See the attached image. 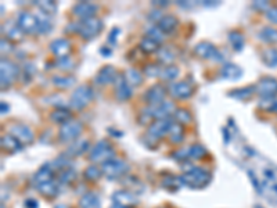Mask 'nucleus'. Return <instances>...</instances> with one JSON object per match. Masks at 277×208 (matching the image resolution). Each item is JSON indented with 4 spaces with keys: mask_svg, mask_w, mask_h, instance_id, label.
<instances>
[{
    "mask_svg": "<svg viewBox=\"0 0 277 208\" xmlns=\"http://www.w3.org/2000/svg\"><path fill=\"white\" fill-rule=\"evenodd\" d=\"M177 75H179V68L176 65H168V67L162 68L160 78L164 81H172V79H176Z\"/></svg>",
    "mask_w": 277,
    "mask_h": 208,
    "instance_id": "obj_42",
    "label": "nucleus"
},
{
    "mask_svg": "<svg viewBox=\"0 0 277 208\" xmlns=\"http://www.w3.org/2000/svg\"><path fill=\"white\" fill-rule=\"evenodd\" d=\"M108 132H110V133H112V136H114V137H121L122 136V132H119V130H112L111 128H108Z\"/></svg>",
    "mask_w": 277,
    "mask_h": 208,
    "instance_id": "obj_60",
    "label": "nucleus"
},
{
    "mask_svg": "<svg viewBox=\"0 0 277 208\" xmlns=\"http://www.w3.org/2000/svg\"><path fill=\"white\" fill-rule=\"evenodd\" d=\"M50 180H54V171L51 165H43L42 168H39V171L33 176V185L40 186L43 183H47Z\"/></svg>",
    "mask_w": 277,
    "mask_h": 208,
    "instance_id": "obj_22",
    "label": "nucleus"
},
{
    "mask_svg": "<svg viewBox=\"0 0 277 208\" xmlns=\"http://www.w3.org/2000/svg\"><path fill=\"white\" fill-rule=\"evenodd\" d=\"M22 32L18 24H6V35L7 38H10L13 40H21L22 39Z\"/></svg>",
    "mask_w": 277,
    "mask_h": 208,
    "instance_id": "obj_38",
    "label": "nucleus"
},
{
    "mask_svg": "<svg viewBox=\"0 0 277 208\" xmlns=\"http://www.w3.org/2000/svg\"><path fill=\"white\" fill-rule=\"evenodd\" d=\"M99 10V6L90 3V2H78L75 6L72 7V14L77 16L81 20H88L94 17V14Z\"/></svg>",
    "mask_w": 277,
    "mask_h": 208,
    "instance_id": "obj_13",
    "label": "nucleus"
},
{
    "mask_svg": "<svg viewBox=\"0 0 277 208\" xmlns=\"http://www.w3.org/2000/svg\"><path fill=\"white\" fill-rule=\"evenodd\" d=\"M202 5H204V6H206V7L218 6V3H216V2H214V0H208V2H204Z\"/></svg>",
    "mask_w": 277,
    "mask_h": 208,
    "instance_id": "obj_61",
    "label": "nucleus"
},
{
    "mask_svg": "<svg viewBox=\"0 0 277 208\" xmlns=\"http://www.w3.org/2000/svg\"><path fill=\"white\" fill-rule=\"evenodd\" d=\"M10 133L21 142V145H31L33 142V139H35V135H33L32 129H31L29 126H27V125H13L10 128Z\"/></svg>",
    "mask_w": 277,
    "mask_h": 208,
    "instance_id": "obj_14",
    "label": "nucleus"
},
{
    "mask_svg": "<svg viewBox=\"0 0 277 208\" xmlns=\"http://www.w3.org/2000/svg\"><path fill=\"white\" fill-rule=\"evenodd\" d=\"M254 93L255 86H245V88H240V89H234L232 92H229L227 96L236 99V100H245V99H249Z\"/></svg>",
    "mask_w": 277,
    "mask_h": 208,
    "instance_id": "obj_30",
    "label": "nucleus"
},
{
    "mask_svg": "<svg viewBox=\"0 0 277 208\" xmlns=\"http://www.w3.org/2000/svg\"><path fill=\"white\" fill-rule=\"evenodd\" d=\"M193 85H190L188 82H186V81L171 85V88H169V93H171L175 99H179V100L188 99L190 96L193 95Z\"/></svg>",
    "mask_w": 277,
    "mask_h": 208,
    "instance_id": "obj_18",
    "label": "nucleus"
},
{
    "mask_svg": "<svg viewBox=\"0 0 277 208\" xmlns=\"http://www.w3.org/2000/svg\"><path fill=\"white\" fill-rule=\"evenodd\" d=\"M50 119L54 122V124L64 125L68 121H71V113L68 108H55L53 113L50 114Z\"/></svg>",
    "mask_w": 277,
    "mask_h": 208,
    "instance_id": "obj_26",
    "label": "nucleus"
},
{
    "mask_svg": "<svg viewBox=\"0 0 277 208\" xmlns=\"http://www.w3.org/2000/svg\"><path fill=\"white\" fill-rule=\"evenodd\" d=\"M255 92L262 99H274L277 96V79L276 78H263L255 86Z\"/></svg>",
    "mask_w": 277,
    "mask_h": 208,
    "instance_id": "obj_12",
    "label": "nucleus"
},
{
    "mask_svg": "<svg viewBox=\"0 0 277 208\" xmlns=\"http://www.w3.org/2000/svg\"><path fill=\"white\" fill-rule=\"evenodd\" d=\"M273 113H277V100H274V104H273V108H271Z\"/></svg>",
    "mask_w": 277,
    "mask_h": 208,
    "instance_id": "obj_62",
    "label": "nucleus"
},
{
    "mask_svg": "<svg viewBox=\"0 0 277 208\" xmlns=\"http://www.w3.org/2000/svg\"><path fill=\"white\" fill-rule=\"evenodd\" d=\"M169 141L172 143H180V142L184 139V129H183V125L179 124V122H172L171 128H169Z\"/></svg>",
    "mask_w": 277,
    "mask_h": 208,
    "instance_id": "obj_29",
    "label": "nucleus"
},
{
    "mask_svg": "<svg viewBox=\"0 0 277 208\" xmlns=\"http://www.w3.org/2000/svg\"><path fill=\"white\" fill-rule=\"evenodd\" d=\"M35 71H36V70H35V65H33V64H25V68H24V82H25V84L31 81Z\"/></svg>",
    "mask_w": 277,
    "mask_h": 208,
    "instance_id": "obj_50",
    "label": "nucleus"
},
{
    "mask_svg": "<svg viewBox=\"0 0 277 208\" xmlns=\"http://www.w3.org/2000/svg\"><path fill=\"white\" fill-rule=\"evenodd\" d=\"M173 122L172 119H155L153 124L150 125L149 132L146 133V137L149 139L151 143H157V142L162 139L164 136L168 135L171 124Z\"/></svg>",
    "mask_w": 277,
    "mask_h": 208,
    "instance_id": "obj_7",
    "label": "nucleus"
},
{
    "mask_svg": "<svg viewBox=\"0 0 277 208\" xmlns=\"http://www.w3.org/2000/svg\"><path fill=\"white\" fill-rule=\"evenodd\" d=\"M39 204L36 200H33V198H29L25 201V208H38Z\"/></svg>",
    "mask_w": 277,
    "mask_h": 208,
    "instance_id": "obj_55",
    "label": "nucleus"
},
{
    "mask_svg": "<svg viewBox=\"0 0 277 208\" xmlns=\"http://www.w3.org/2000/svg\"><path fill=\"white\" fill-rule=\"evenodd\" d=\"M93 99V88L90 85H81L72 92L70 104L75 110H82L88 106Z\"/></svg>",
    "mask_w": 277,
    "mask_h": 208,
    "instance_id": "obj_2",
    "label": "nucleus"
},
{
    "mask_svg": "<svg viewBox=\"0 0 277 208\" xmlns=\"http://www.w3.org/2000/svg\"><path fill=\"white\" fill-rule=\"evenodd\" d=\"M111 158H115V152L107 141L97 142L94 147L92 149V152L89 154V160L92 163H105Z\"/></svg>",
    "mask_w": 277,
    "mask_h": 208,
    "instance_id": "obj_5",
    "label": "nucleus"
},
{
    "mask_svg": "<svg viewBox=\"0 0 277 208\" xmlns=\"http://www.w3.org/2000/svg\"><path fill=\"white\" fill-rule=\"evenodd\" d=\"M146 38H150V39L155 40V42H158L161 43L162 39H164V34L161 32V29L157 27V25H150L146 28Z\"/></svg>",
    "mask_w": 277,
    "mask_h": 208,
    "instance_id": "obj_43",
    "label": "nucleus"
},
{
    "mask_svg": "<svg viewBox=\"0 0 277 208\" xmlns=\"http://www.w3.org/2000/svg\"><path fill=\"white\" fill-rule=\"evenodd\" d=\"M83 175H85V178L88 180L94 182V180L100 179V176L103 175V172H101V168H99V167H96V165H89L88 168L85 169Z\"/></svg>",
    "mask_w": 277,
    "mask_h": 208,
    "instance_id": "obj_45",
    "label": "nucleus"
},
{
    "mask_svg": "<svg viewBox=\"0 0 277 208\" xmlns=\"http://www.w3.org/2000/svg\"><path fill=\"white\" fill-rule=\"evenodd\" d=\"M140 50H143L144 53H154V51L160 50V43L158 42H155V40L150 39V38H143V39L140 40Z\"/></svg>",
    "mask_w": 277,
    "mask_h": 208,
    "instance_id": "obj_34",
    "label": "nucleus"
},
{
    "mask_svg": "<svg viewBox=\"0 0 277 208\" xmlns=\"http://www.w3.org/2000/svg\"><path fill=\"white\" fill-rule=\"evenodd\" d=\"M112 201L115 205H119V207H133L138 202L137 197L133 194L132 191L129 190H118L112 194Z\"/></svg>",
    "mask_w": 277,
    "mask_h": 208,
    "instance_id": "obj_15",
    "label": "nucleus"
},
{
    "mask_svg": "<svg viewBox=\"0 0 277 208\" xmlns=\"http://www.w3.org/2000/svg\"><path fill=\"white\" fill-rule=\"evenodd\" d=\"M125 78H126L127 84L130 85V86H138V85H142L143 82V77H142V74L138 73L137 70H127L126 73H125Z\"/></svg>",
    "mask_w": 277,
    "mask_h": 208,
    "instance_id": "obj_37",
    "label": "nucleus"
},
{
    "mask_svg": "<svg viewBox=\"0 0 277 208\" xmlns=\"http://www.w3.org/2000/svg\"><path fill=\"white\" fill-rule=\"evenodd\" d=\"M33 5H36L39 7V10L46 14V16H50V14H55L57 13V3L53 2V0H42V2H35Z\"/></svg>",
    "mask_w": 277,
    "mask_h": 208,
    "instance_id": "obj_33",
    "label": "nucleus"
},
{
    "mask_svg": "<svg viewBox=\"0 0 277 208\" xmlns=\"http://www.w3.org/2000/svg\"><path fill=\"white\" fill-rule=\"evenodd\" d=\"M0 143H2V149L7 153H11V154H14V153L20 152L22 149L21 142L18 141L17 137L9 133V135L2 136V139H0Z\"/></svg>",
    "mask_w": 277,
    "mask_h": 208,
    "instance_id": "obj_23",
    "label": "nucleus"
},
{
    "mask_svg": "<svg viewBox=\"0 0 277 208\" xmlns=\"http://www.w3.org/2000/svg\"><path fill=\"white\" fill-rule=\"evenodd\" d=\"M111 208H125V207H119V205H115V204H114Z\"/></svg>",
    "mask_w": 277,
    "mask_h": 208,
    "instance_id": "obj_64",
    "label": "nucleus"
},
{
    "mask_svg": "<svg viewBox=\"0 0 277 208\" xmlns=\"http://www.w3.org/2000/svg\"><path fill=\"white\" fill-rule=\"evenodd\" d=\"M221 77L226 81H237L243 77V70L234 62H225L221 68Z\"/></svg>",
    "mask_w": 277,
    "mask_h": 208,
    "instance_id": "obj_21",
    "label": "nucleus"
},
{
    "mask_svg": "<svg viewBox=\"0 0 277 208\" xmlns=\"http://www.w3.org/2000/svg\"><path fill=\"white\" fill-rule=\"evenodd\" d=\"M265 14L266 18H267V21H270L271 24H276L277 25V6H271Z\"/></svg>",
    "mask_w": 277,
    "mask_h": 208,
    "instance_id": "obj_52",
    "label": "nucleus"
},
{
    "mask_svg": "<svg viewBox=\"0 0 277 208\" xmlns=\"http://www.w3.org/2000/svg\"><path fill=\"white\" fill-rule=\"evenodd\" d=\"M83 126L79 121H75V119H71L68 121L66 124L61 125L60 132H58V139L64 143H68V142L78 141L79 135L82 133Z\"/></svg>",
    "mask_w": 277,
    "mask_h": 208,
    "instance_id": "obj_8",
    "label": "nucleus"
},
{
    "mask_svg": "<svg viewBox=\"0 0 277 208\" xmlns=\"http://www.w3.org/2000/svg\"><path fill=\"white\" fill-rule=\"evenodd\" d=\"M18 75H20V67L16 62L10 61L7 58L0 60V84H2L3 89L9 88L16 81Z\"/></svg>",
    "mask_w": 277,
    "mask_h": 208,
    "instance_id": "obj_4",
    "label": "nucleus"
},
{
    "mask_svg": "<svg viewBox=\"0 0 277 208\" xmlns=\"http://www.w3.org/2000/svg\"><path fill=\"white\" fill-rule=\"evenodd\" d=\"M259 36L267 43H277V29L271 27H265L259 32Z\"/></svg>",
    "mask_w": 277,
    "mask_h": 208,
    "instance_id": "obj_39",
    "label": "nucleus"
},
{
    "mask_svg": "<svg viewBox=\"0 0 277 208\" xmlns=\"http://www.w3.org/2000/svg\"><path fill=\"white\" fill-rule=\"evenodd\" d=\"M161 185H162V187H165V189H169V190H177L180 186L183 185L182 182V178L179 176H166V178H164L162 179V182H161Z\"/></svg>",
    "mask_w": 277,
    "mask_h": 208,
    "instance_id": "obj_35",
    "label": "nucleus"
},
{
    "mask_svg": "<svg viewBox=\"0 0 277 208\" xmlns=\"http://www.w3.org/2000/svg\"><path fill=\"white\" fill-rule=\"evenodd\" d=\"M229 42L236 51H241L245 45V39L244 36L238 31H230L229 32Z\"/></svg>",
    "mask_w": 277,
    "mask_h": 208,
    "instance_id": "obj_31",
    "label": "nucleus"
},
{
    "mask_svg": "<svg viewBox=\"0 0 277 208\" xmlns=\"http://www.w3.org/2000/svg\"><path fill=\"white\" fill-rule=\"evenodd\" d=\"M101 29H103V21L97 17L81 20V23H78V34L85 40L96 38L101 32Z\"/></svg>",
    "mask_w": 277,
    "mask_h": 208,
    "instance_id": "obj_3",
    "label": "nucleus"
},
{
    "mask_svg": "<svg viewBox=\"0 0 277 208\" xmlns=\"http://www.w3.org/2000/svg\"><path fill=\"white\" fill-rule=\"evenodd\" d=\"M51 82L57 86V88H61V89H66V88H71L72 85L75 84V79L72 77H53Z\"/></svg>",
    "mask_w": 277,
    "mask_h": 208,
    "instance_id": "obj_40",
    "label": "nucleus"
},
{
    "mask_svg": "<svg viewBox=\"0 0 277 208\" xmlns=\"http://www.w3.org/2000/svg\"><path fill=\"white\" fill-rule=\"evenodd\" d=\"M161 71H162V67L158 65V64H147V65H144L143 68V73L150 77V78H160Z\"/></svg>",
    "mask_w": 277,
    "mask_h": 208,
    "instance_id": "obj_47",
    "label": "nucleus"
},
{
    "mask_svg": "<svg viewBox=\"0 0 277 208\" xmlns=\"http://www.w3.org/2000/svg\"><path fill=\"white\" fill-rule=\"evenodd\" d=\"M0 45H2V51H3V53H9V51L10 50H13V46L10 45V42H9V39H5V38H3V39H2V42H0Z\"/></svg>",
    "mask_w": 277,
    "mask_h": 208,
    "instance_id": "obj_54",
    "label": "nucleus"
},
{
    "mask_svg": "<svg viewBox=\"0 0 277 208\" xmlns=\"http://www.w3.org/2000/svg\"><path fill=\"white\" fill-rule=\"evenodd\" d=\"M88 149L89 142L86 139H78L74 143H71V146H68V149H66V156L68 157H78V156H82Z\"/></svg>",
    "mask_w": 277,
    "mask_h": 208,
    "instance_id": "obj_25",
    "label": "nucleus"
},
{
    "mask_svg": "<svg viewBox=\"0 0 277 208\" xmlns=\"http://www.w3.org/2000/svg\"><path fill=\"white\" fill-rule=\"evenodd\" d=\"M177 25H179V20L175 16H171V14L164 16L157 23V27L161 29L162 34H171V32H173L177 28Z\"/></svg>",
    "mask_w": 277,
    "mask_h": 208,
    "instance_id": "obj_24",
    "label": "nucleus"
},
{
    "mask_svg": "<svg viewBox=\"0 0 277 208\" xmlns=\"http://www.w3.org/2000/svg\"><path fill=\"white\" fill-rule=\"evenodd\" d=\"M9 110H10L9 104H7L6 101H2V103H0V111H2V115H5V114L9 113Z\"/></svg>",
    "mask_w": 277,
    "mask_h": 208,
    "instance_id": "obj_56",
    "label": "nucleus"
},
{
    "mask_svg": "<svg viewBox=\"0 0 277 208\" xmlns=\"http://www.w3.org/2000/svg\"><path fill=\"white\" fill-rule=\"evenodd\" d=\"M74 176H75V171L72 168H66L62 171V174H61L60 182L62 183H68V182H71L74 179Z\"/></svg>",
    "mask_w": 277,
    "mask_h": 208,
    "instance_id": "obj_49",
    "label": "nucleus"
},
{
    "mask_svg": "<svg viewBox=\"0 0 277 208\" xmlns=\"http://www.w3.org/2000/svg\"><path fill=\"white\" fill-rule=\"evenodd\" d=\"M153 5L158 7H166V6H169V2H166V0H162V2L154 0V2H153Z\"/></svg>",
    "mask_w": 277,
    "mask_h": 208,
    "instance_id": "obj_57",
    "label": "nucleus"
},
{
    "mask_svg": "<svg viewBox=\"0 0 277 208\" xmlns=\"http://www.w3.org/2000/svg\"><path fill=\"white\" fill-rule=\"evenodd\" d=\"M151 108V114L154 119H168V117L176 111V107L172 101H164L160 106H155Z\"/></svg>",
    "mask_w": 277,
    "mask_h": 208,
    "instance_id": "obj_20",
    "label": "nucleus"
},
{
    "mask_svg": "<svg viewBox=\"0 0 277 208\" xmlns=\"http://www.w3.org/2000/svg\"><path fill=\"white\" fill-rule=\"evenodd\" d=\"M36 189H38L40 194H43L44 197H50V198H53V197L57 196L58 191H60V189H58V183H57L55 180H50L47 183H43V185L38 186Z\"/></svg>",
    "mask_w": 277,
    "mask_h": 208,
    "instance_id": "obj_28",
    "label": "nucleus"
},
{
    "mask_svg": "<svg viewBox=\"0 0 277 208\" xmlns=\"http://www.w3.org/2000/svg\"><path fill=\"white\" fill-rule=\"evenodd\" d=\"M262 61L265 62L267 67H277V49L274 47H267L262 51Z\"/></svg>",
    "mask_w": 277,
    "mask_h": 208,
    "instance_id": "obj_32",
    "label": "nucleus"
},
{
    "mask_svg": "<svg viewBox=\"0 0 277 208\" xmlns=\"http://www.w3.org/2000/svg\"><path fill=\"white\" fill-rule=\"evenodd\" d=\"M206 154L208 152L202 145H193L188 147V158L191 160H202Z\"/></svg>",
    "mask_w": 277,
    "mask_h": 208,
    "instance_id": "obj_36",
    "label": "nucleus"
},
{
    "mask_svg": "<svg viewBox=\"0 0 277 208\" xmlns=\"http://www.w3.org/2000/svg\"><path fill=\"white\" fill-rule=\"evenodd\" d=\"M115 96L119 101H126L132 97V89L130 85L127 84L125 75L119 74L115 81Z\"/></svg>",
    "mask_w": 277,
    "mask_h": 208,
    "instance_id": "obj_17",
    "label": "nucleus"
},
{
    "mask_svg": "<svg viewBox=\"0 0 277 208\" xmlns=\"http://www.w3.org/2000/svg\"><path fill=\"white\" fill-rule=\"evenodd\" d=\"M127 164L125 161H122L119 158H111L108 161L101 164V172L104 176H107L108 179H116L121 178L122 175H125L127 172Z\"/></svg>",
    "mask_w": 277,
    "mask_h": 208,
    "instance_id": "obj_6",
    "label": "nucleus"
},
{
    "mask_svg": "<svg viewBox=\"0 0 277 208\" xmlns=\"http://www.w3.org/2000/svg\"><path fill=\"white\" fill-rule=\"evenodd\" d=\"M180 178H182L183 185L188 186L191 189H202L205 186H208V183L212 179V175L206 169L193 167V168L186 171Z\"/></svg>",
    "mask_w": 277,
    "mask_h": 208,
    "instance_id": "obj_1",
    "label": "nucleus"
},
{
    "mask_svg": "<svg viewBox=\"0 0 277 208\" xmlns=\"http://www.w3.org/2000/svg\"><path fill=\"white\" fill-rule=\"evenodd\" d=\"M38 34H47V32H50L51 31V24H50V20L47 18V16L46 14H40V16H38Z\"/></svg>",
    "mask_w": 277,
    "mask_h": 208,
    "instance_id": "obj_46",
    "label": "nucleus"
},
{
    "mask_svg": "<svg viewBox=\"0 0 277 208\" xmlns=\"http://www.w3.org/2000/svg\"><path fill=\"white\" fill-rule=\"evenodd\" d=\"M194 54L202 60H214V61H222L223 56L215 46L210 42H199L194 47Z\"/></svg>",
    "mask_w": 277,
    "mask_h": 208,
    "instance_id": "obj_9",
    "label": "nucleus"
},
{
    "mask_svg": "<svg viewBox=\"0 0 277 208\" xmlns=\"http://www.w3.org/2000/svg\"><path fill=\"white\" fill-rule=\"evenodd\" d=\"M119 74L116 73V70L112 65H105V67L100 68L97 75L94 77V82L97 85H110L115 84L116 78Z\"/></svg>",
    "mask_w": 277,
    "mask_h": 208,
    "instance_id": "obj_16",
    "label": "nucleus"
},
{
    "mask_svg": "<svg viewBox=\"0 0 277 208\" xmlns=\"http://www.w3.org/2000/svg\"><path fill=\"white\" fill-rule=\"evenodd\" d=\"M173 117L176 119V122L182 125L191 122V114L188 113L187 110H184V108H176V111L173 113Z\"/></svg>",
    "mask_w": 277,
    "mask_h": 208,
    "instance_id": "obj_44",
    "label": "nucleus"
},
{
    "mask_svg": "<svg viewBox=\"0 0 277 208\" xmlns=\"http://www.w3.org/2000/svg\"><path fill=\"white\" fill-rule=\"evenodd\" d=\"M100 53H101V54H103V56H111V53H112V51H111V49H108V47H107V46H103V47H101V49H100Z\"/></svg>",
    "mask_w": 277,
    "mask_h": 208,
    "instance_id": "obj_58",
    "label": "nucleus"
},
{
    "mask_svg": "<svg viewBox=\"0 0 277 208\" xmlns=\"http://www.w3.org/2000/svg\"><path fill=\"white\" fill-rule=\"evenodd\" d=\"M79 207L81 208H101V202L97 194L94 193H86L81 197L79 200Z\"/></svg>",
    "mask_w": 277,
    "mask_h": 208,
    "instance_id": "obj_27",
    "label": "nucleus"
},
{
    "mask_svg": "<svg viewBox=\"0 0 277 208\" xmlns=\"http://www.w3.org/2000/svg\"><path fill=\"white\" fill-rule=\"evenodd\" d=\"M55 208H68V207H66V205H57Z\"/></svg>",
    "mask_w": 277,
    "mask_h": 208,
    "instance_id": "obj_63",
    "label": "nucleus"
},
{
    "mask_svg": "<svg viewBox=\"0 0 277 208\" xmlns=\"http://www.w3.org/2000/svg\"><path fill=\"white\" fill-rule=\"evenodd\" d=\"M57 67L60 68V70H71L74 67V62L72 60L68 57H62V58H57Z\"/></svg>",
    "mask_w": 277,
    "mask_h": 208,
    "instance_id": "obj_48",
    "label": "nucleus"
},
{
    "mask_svg": "<svg viewBox=\"0 0 277 208\" xmlns=\"http://www.w3.org/2000/svg\"><path fill=\"white\" fill-rule=\"evenodd\" d=\"M165 88L162 85L155 84L146 90V93H144V101L149 104L150 107H155V106H160V104H162L165 101Z\"/></svg>",
    "mask_w": 277,
    "mask_h": 208,
    "instance_id": "obj_10",
    "label": "nucleus"
},
{
    "mask_svg": "<svg viewBox=\"0 0 277 208\" xmlns=\"http://www.w3.org/2000/svg\"><path fill=\"white\" fill-rule=\"evenodd\" d=\"M252 7H254L255 10H258V12L266 13L271 6H270V3H269V2H258V0H256V2H254V3H252Z\"/></svg>",
    "mask_w": 277,
    "mask_h": 208,
    "instance_id": "obj_51",
    "label": "nucleus"
},
{
    "mask_svg": "<svg viewBox=\"0 0 277 208\" xmlns=\"http://www.w3.org/2000/svg\"><path fill=\"white\" fill-rule=\"evenodd\" d=\"M223 135H225V145H227L230 142V133H229V130L226 128H223Z\"/></svg>",
    "mask_w": 277,
    "mask_h": 208,
    "instance_id": "obj_59",
    "label": "nucleus"
},
{
    "mask_svg": "<svg viewBox=\"0 0 277 208\" xmlns=\"http://www.w3.org/2000/svg\"><path fill=\"white\" fill-rule=\"evenodd\" d=\"M50 50L54 56H57V58L68 57L70 51H71V43L68 39L58 38V39H54L50 43Z\"/></svg>",
    "mask_w": 277,
    "mask_h": 208,
    "instance_id": "obj_19",
    "label": "nucleus"
},
{
    "mask_svg": "<svg viewBox=\"0 0 277 208\" xmlns=\"http://www.w3.org/2000/svg\"><path fill=\"white\" fill-rule=\"evenodd\" d=\"M17 24L24 34H38V16L29 12H22L18 16Z\"/></svg>",
    "mask_w": 277,
    "mask_h": 208,
    "instance_id": "obj_11",
    "label": "nucleus"
},
{
    "mask_svg": "<svg viewBox=\"0 0 277 208\" xmlns=\"http://www.w3.org/2000/svg\"><path fill=\"white\" fill-rule=\"evenodd\" d=\"M118 34H119V28H112L110 32V36H108V42L111 45H116V38H118Z\"/></svg>",
    "mask_w": 277,
    "mask_h": 208,
    "instance_id": "obj_53",
    "label": "nucleus"
},
{
    "mask_svg": "<svg viewBox=\"0 0 277 208\" xmlns=\"http://www.w3.org/2000/svg\"><path fill=\"white\" fill-rule=\"evenodd\" d=\"M158 60H160L162 64L169 65V64L175 60V54H173V51H172L169 47H161L160 50H158Z\"/></svg>",
    "mask_w": 277,
    "mask_h": 208,
    "instance_id": "obj_41",
    "label": "nucleus"
}]
</instances>
